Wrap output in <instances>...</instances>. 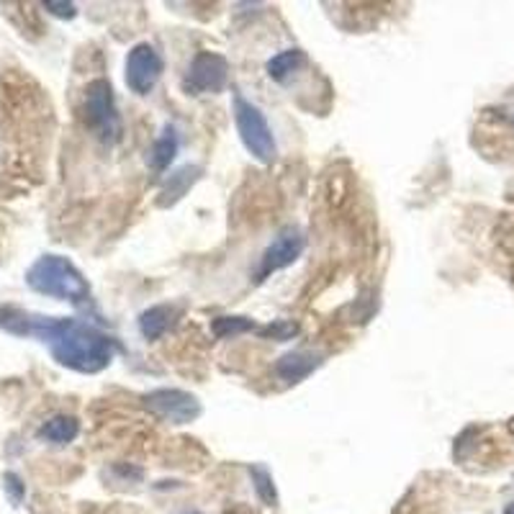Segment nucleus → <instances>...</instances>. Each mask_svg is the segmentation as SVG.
Returning a JSON list of instances; mask_svg holds the SVG:
<instances>
[{"instance_id":"obj_1","label":"nucleus","mask_w":514,"mask_h":514,"mask_svg":"<svg viewBox=\"0 0 514 514\" xmlns=\"http://www.w3.org/2000/svg\"><path fill=\"white\" fill-rule=\"evenodd\" d=\"M0 330L16 337H36L51 358L75 373H100L117 355V340L72 316H44L18 306H0Z\"/></svg>"},{"instance_id":"obj_2","label":"nucleus","mask_w":514,"mask_h":514,"mask_svg":"<svg viewBox=\"0 0 514 514\" xmlns=\"http://www.w3.org/2000/svg\"><path fill=\"white\" fill-rule=\"evenodd\" d=\"M26 285L42 296H54L70 304L90 301V285L83 278V273L62 255H42L26 270Z\"/></svg>"},{"instance_id":"obj_3","label":"nucleus","mask_w":514,"mask_h":514,"mask_svg":"<svg viewBox=\"0 0 514 514\" xmlns=\"http://www.w3.org/2000/svg\"><path fill=\"white\" fill-rule=\"evenodd\" d=\"M234 106V124H237V134L245 145V150L263 165H270L278 154V147H276V136L270 132V124H267L266 114L252 106L249 100L242 98V93L234 90L232 96Z\"/></svg>"},{"instance_id":"obj_4","label":"nucleus","mask_w":514,"mask_h":514,"mask_svg":"<svg viewBox=\"0 0 514 514\" xmlns=\"http://www.w3.org/2000/svg\"><path fill=\"white\" fill-rule=\"evenodd\" d=\"M83 114L88 126L98 134L106 145H114L121 134V118L117 111V100H114V88L108 80H93L85 88Z\"/></svg>"},{"instance_id":"obj_5","label":"nucleus","mask_w":514,"mask_h":514,"mask_svg":"<svg viewBox=\"0 0 514 514\" xmlns=\"http://www.w3.org/2000/svg\"><path fill=\"white\" fill-rule=\"evenodd\" d=\"M126 85L129 90L136 96H147L152 88L157 85V80L163 78V54L152 47L150 42L134 44L132 51L126 54Z\"/></svg>"},{"instance_id":"obj_6","label":"nucleus","mask_w":514,"mask_h":514,"mask_svg":"<svg viewBox=\"0 0 514 514\" xmlns=\"http://www.w3.org/2000/svg\"><path fill=\"white\" fill-rule=\"evenodd\" d=\"M306 248V234L299 227H285L278 237L270 242L260 257V267H257V281H266L267 276L278 273L283 267L294 266L301 257V252Z\"/></svg>"},{"instance_id":"obj_7","label":"nucleus","mask_w":514,"mask_h":514,"mask_svg":"<svg viewBox=\"0 0 514 514\" xmlns=\"http://www.w3.org/2000/svg\"><path fill=\"white\" fill-rule=\"evenodd\" d=\"M150 412L173 422V425H188V422H196L201 416V401L188 391L181 388H157L145 397Z\"/></svg>"},{"instance_id":"obj_8","label":"nucleus","mask_w":514,"mask_h":514,"mask_svg":"<svg viewBox=\"0 0 514 514\" xmlns=\"http://www.w3.org/2000/svg\"><path fill=\"white\" fill-rule=\"evenodd\" d=\"M229 80V62L214 51H199L191 62L185 88L193 93H219Z\"/></svg>"},{"instance_id":"obj_9","label":"nucleus","mask_w":514,"mask_h":514,"mask_svg":"<svg viewBox=\"0 0 514 514\" xmlns=\"http://www.w3.org/2000/svg\"><path fill=\"white\" fill-rule=\"evenodd\" d=\"M322 365V358L306 350H296V352H285L281 360L276 363V373L281 376L285 383H299L306 376H312L316 368Z\"/></svg>"},{"instance_id":"obj_10","label":"nucleus","mask_w":514,"mask_h":514,"mask_svg":"<svg viewBox=\"0 0 514 514\" xmlns=\"http://www.w3.org/2000/svg\"><path fill=\"white\" fill-rule=\"evenodd\" d=\"M181 306L175 304H157L139 316V332L145 334V340H160L163 334L175 324V319L181 316Z\"/></svg>"},{"instance_id":"obj_11","label":"nucleus","mask_w":514,"mask_h":514,"mask_svg":"<svg viewBox=\"0 0 514 514\" xmlns=\"http://www.w3.org/2000/svg\"><path fill=\"white\" fill-rule=\"evenodd\" d=\"M201 170L199 165H182L181 170H175L173 175H170V181L165 182V188H163V193H160V206L167 209V206H173V203H178V201L188 193V188L193 185V182L201 178Z\"/></svg>"},{"instance_id":"obj_12","label":"nucleus","mask_w":514,"mask_h":514,"mask_svg":"<svg viewBox=\"0 0 514 514\" xmlns=\"http://www.w3.org/2000/svg\"><path fill=\"white\" fill-rule=\"evenodd\" d=\"M78 432H80V422L75 416L57 415L39 427V437L51 443V445H67L78 437Z\"/></svg>"},{"instance_id":"obj_13","label":"nucleus","mask_w":514,"mask_h":514,"mask_svg":"<svg viewBox=\"0 0 514 514\" xmlns=\"http://www.w3.org/2000/svg\"><path fill=\"white\" fill-rule=\"evenodd\" d=\"M304 65H306V51L283 50L267 62V75H270L276 83H288Z\"/></svg>"},{"instance_id":"obj_14","label":"nucleus","mask_w":514,"mask_h":514,"mask_svg":"<svg viewBox=\"0 0 514 514\" xmlns=\"http://www.w3.org/2000/svg\"><path fill=\"white\" fill-rule=\"evenodd\" d=\"M178 147H181V139H178L175 126H165V129L160 132V136L154 139V145H152L150 150L152 170L163 173L165 167H170V163H173L175 154H178Z\"/></svg>"},{"instance_id":"obj_15","label":"nucleus","mask_w":514,"mask_h":514,"mask_svg":"<svg viewBox=\"0 0 514 514\" xmlns=\"http://www.w3.org/2000/svg\"><path fill=\"white\" fill-rule=\"evenodd\" d=\"M216 337H234V334H245L255 330V322L248 316H219L211 324Z\"/></svg>"},{"instance_id":"obj_16","label":"nucleus","mask_w":514,"mask_h":514,"mask_svg":"<svg viewBox=\"0 0 514 514\" xmlns=\"http://www.w3.org/2000/svg\"><path fill=\"white\" fill-rule=\"evenodd\" d=\"M249 476H252V483H255V491L260 494V499L266 504H276L278 501L276 486H273V476L267 473V468H263V465H249Z\"/></svg>"},{"instance_id":"obj_17","label":"nucleus","mask_w":514,"mask_h":514,"mask_svg":"<svg viewBox=\"0 0 514 514\" xmlns=\"http://www.w3.org/2000/svg\"><path fill=\"white\" fill-rule=\"evenodd\" d=\"M3 489H5V494L11 499V504H21V501H23L26 486H23V481L18 479L16 473H5V476H3Z\"/></svg>"},{"instance_id":"obj_18","label":"nucleus","mask_w":514,"mask_h":514,"mask_svg":"<svg viewBox=\"0 0 514 514\" xmlns=\"http://www.w3.org/2000/svg\"><path fill=\"white\" fill-rule=\"evenodd\" d=\"M296 332H299V327H296V324H285V322H281V324H270V327L263 330V334L276 337V340H288V337H294Z\"/></svg>"},{"instance_id":"obj_19","label":"nucleus","mask_w":514,"mask_h":514,"mask_svg":"<svg viewBox=\"0 0 514 514\" xmlns=\"http://www.w3.org/2000/svg\"><path fill=\"white\" fill-rule=\"evenodd\" d=\"M44 8L50 11L51 16H60V18H75L78 14V8L72 5V3H44Z\"/></svg>"},{"instance_id":"obj_20","label":"nucleus","mask_w":514,"mask_h":514,"mask_svg":"<svg viewBox=\"0 0 514 514\" xmlns=\"http://www.w3.org/2000/svg\"><path fill=\"white\" fill-rule=\"evenodd\" d=\"M504 514H514V501H512V504H507V509H504Z\"/></svg>"},{"instance_id":"obj_21","label":"nucleus","mask_w":514,"mask_h":514,"mask_svg":"<svg viewBox=\"0 0 514 514\" xmlns=\"http://www.w3.org/2000/svg\"><path fill=\"white\" fill-rule=\"evenodd\" d=\"M182 514H199V512H182Z\"/></svg>"}]
</instances>
